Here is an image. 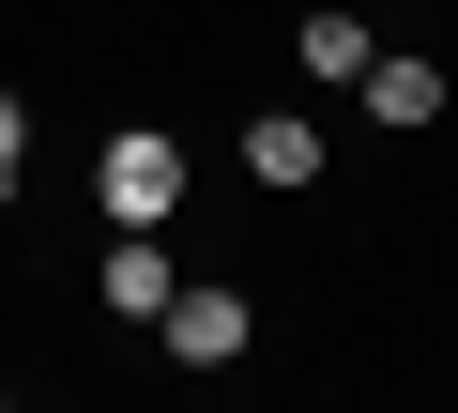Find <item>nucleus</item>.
<instances>
[{
  "mask_svg": "<svg viewBox=\"0 0 458 413\" xmlns=\"http://www.w3.org/2000/svg\"><path fill=\"white\" fill-rule=\"evenodd\" d=\"M245 168L306 199V184H321V123H291V108H245Z\"/></svg>",
  "mask_w": 458,
  "mask_h": 413,
  "instance_id": "nucleus-4",
  "label": "nucleus"
},
{
  "mask_svg": "<svg viewBox=\"0 0 458 413\" xmlns=\"http://www.w3.org/2000/svg\"><path fill=\"white\" fill-rule=\"evenodd\" d=\"M16 168H31V108L0 92V199H16Z\"/></svg>",
  "mask_w": 458,
  "mask_h": 413,
  "instance_id": "nucleus-7",
  "label": "nucleus"
},
{
  "mask_svg": "<svg viewBox=\"0 0 458 413\" xmlns=\"http://www.w3.org/2000/svg\"><path fill=\"white\" fill-rule=\"evenodd\" d=\"M183 184H199V168H183V138H168V123H107V153H92L107 230H168V215H183Z\"/></svg>",
  "mask_w": 458,
  "mask_h": 413,
  "instance_id": "nucleus-1",
  "label": "nucleus"
},
{
  "mask_svg": "<svg viewBox=\"0 0 458 413\" xmlns=\"http://www.w3.org/2000/svg\"><path fill=\"white\" fill-rule=\"evenodd\" d=\"M352 92H367V123H397V138H412V123H443V62H412V47H367V77H352Z\"/></svg>",
  "mask_w": 458,
  "mask_h": 413,
  "instance_id": "nucleus-3",
  "label": "nucleus"
},
{
  "mask_svg": "<svg viewBox=\"0 0 458 413\" xmlns=\"http://www.w3.org/2000/svg\"><path fill=\"white\" fill-rule=\"evenodd\" d=\"M291 62H306L321 92H352V77H367V16H352V0H321V16L291 31Z\"/></svg>",
  "mask_w": 458,
  "mask_h": 413,
  "instance_id": "nucleus-6",
  "label": "nucleus"
},
{
  "mask_svg": "<svg viewBox=\"0 0 458 413\" xmlns=\"http://www.w3.org/2000/svg\"><path fill=\"white\" fill-rule=\"evenodd\" d=\"M168 291H183V261H168L153 230H123V245H107V306H123V322H168Z\"/></svg>",
  "mask_w": 458,
  "mask_h": 413,
  "instance_id": "nucleus-5",
  "label": "nucleus"
},
{
  "mask_svg": "<svg viewBox=\"0 0 458 413\" xmlns=\"http://www.w3.org/2000/svg\"><path fill=\"white\" fill-rule=\"evenodd\" d=\"M168 352H183V367H229V352H245V291L183 276V291H168Z\"/></svg>",
  "mask_w": 458,
  "mask_h": 413,
  "instance_id": "nucleus-2",
  "label": "nucleus"
}]
</instances>
